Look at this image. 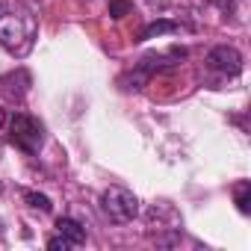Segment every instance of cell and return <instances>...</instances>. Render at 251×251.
<instances>
[{
  "label": "cell",
  "instance_id": "6da1fadb",
  "mask_svg": "<svg viewBox=\"0 0 251 251\" xmlns=\"http://www.w3.org/2000/svg\"><path fill=\"white\" fill-rule=\"evenodd\" d=\"M36 18L21 12H0V45L15 56H27L36 42Z\"/></svg>",
  "mask_w": 251,
  "mask_h": 251
},
{
  "label": "cell",
  "instance_id": "7a4b0ae2",
  "mask_svg": "<svg viewBox=\"0 0 251 251\" xmlns=\"http://www.w3.org/2000/svg\"><path fill=\"white\" fill-rule=\"evenodd\" d=\"M9 142L24 151V154H39L42 151V142H45V127L42 121L33 118L30 112H15L12 121H9Z\"/></svg>",
  "mask_w": 251,
  "mask_h": 251
},
{
  "label": "cell",
  "instance_id": "3957f363",
  "mask_svg": "<svg viewBox=\"0 0 251 251\" xmlns=\"http://www.w3.org/2000/svg\"><path fill=\"white\" fill-rule=\"evenodd\" d=\"M100 210L109 222L115 225H127L139 216V198L130 192V189H124V186H109L100 192Z\"/></svg>",
  "mask_w": 251,
  "mask_h": 251
},
{
  "label": "cell",
  "instance_id": "277c9868",
  "mask_svg": "<svg viewBox=\"0 0 251 251\" xmlns=\"http://www.w3.org/2000/svg\"><path fill=\"white\" fill-rule=\"evenodd\" d=\"M207 65L213 71L225 74V77H236L242 71V53L236 48H230V45H216L207 53Z\"/></svg>",
  "mask_w": 251,
  "mask_h": 251
},
{
  "label": "cell",
  "instance_id": "5b68a950",
  "mask_svg": "<svg viewBox=\"0 0 251 251\" xmlns=\"http://www.w3.org/2000/svg\"><path fill=\"white\" fill-rule=\"evenodd\" d=\"M30 74L24 71V68H15L12 74H6V77H0V92H3L6 98H24L27 95V89H30Z\"/></svg>",
  "mask_w": 251,
  "mask_h": 251
},
{
  "label": "cell",
  "instance_id": "8992f818",
  "mask_svg": "<svg viewBox=\"0 0 251 251\" xmlns=\"http://www.w3.org/2000/svg\"><path fill=\"white\" fill-rule=\"evenodd\" d=\"M56 230H59V236L71 245V248H77V245H86V227L77 222V219H71V216H62V219H56Z\"/></svg>",
  "mask_w": 251,
  "mask_h": 251
},
{
  "label": "cell",
  "instance_id": "52a82bcc",
  "mask_svg": "<svg viewBox=\"0 0 251 251\" xmlns=\"http://www.w3.org/2000/svg\"><path fill=\"white\" fill-rule=\"evenodd\" d=\"M177 30H180V24H175V21H154V24H148V27L139 33V39H136V42H148V39H154V36L177 33Z\"/></svg>",
  "mask_w": 251,
  "mask_h": 251
},
{
  "label": "cell",
  "instance_id": "ba28073f",
  "mask_svg": "<svg viewBox=\"0 0 251 251\" xmlns=\"http://www.w3.org/2000/svg\"><path fill=\"white\" fill-rule=\"evenodd\" d=\"M233 201H236V207H239L242 216L251 213V183H248V180H239V183L233 186Z\"/></svg>",
  "mask_w": 251,
  "mask_h": 251
},
{
  "label": "cell",
  "instance_id": "9c48e42d",
  "mask_svg": "<svg viewBox=\"0 0 251 251\" xmlns=\"http://www.w3.org/2000/svg\"><path fill=\"white\" fill-rule=\"evenodd\" d=\"M24 195V201L33 207V210H39V213H50L53 210V201L48 198V195H42V192H33V189H24L21 192Z\"/></svg>",
  "mask_w": 251,
  "mask_h": 251
},
{
  "label": "cell",
  "instance_id": "30bf717a",
  "mask_svg": "<svg viewBox=\"0 0 251 251\" xmlns=\"http://www.w3.org/2000/svg\"><path fill=\"white\" fill-rule=\"evenodd\" d=\"M133 12V3L130 0H109V15L118 21V18H124V15H130Z\"/></svg>",
  "mask_w": 251,
  "mask_h": 251
},
{
  "label": "cell",
  "instance_id": "8fae6325",
  "mask_svg": "<svg viewBox=\"0 0 251 251\" xmlns=\"http://www.w3.org/2000/svg\"><path fill=\"white\" fill-rule=\"evenodd\" d=\"M48 248H53V251H59V248H62V251H68V248H71V245H68V242H65V239H62V236H59V233H56V236H53V239H48Z\"/></svg>",
  "mask_w": 251,
  "mask_h": 251
},
{
  "label": "cell",
  "instance_id": "7c38bea8",
  "mask_svg": "<svg viewBox=\"0 0 251 251\" xmlns=\"http://www.w3.org/2000/svg\"><path fill=\"white\" fill-rule=\"evenodd\" d=\"M6 124V109H0V127Z\"/></svg>",
  "mask_w": 251,
  "mask_h": 251
},
{
  "label": "cell",
  "instance_id": "4fadbf2b",
  "mask_svg": "<svg viewBox=\"0 0 251 251\" xmlns=\"http://www.w3.org/2000/svg\"><path fill=\"white\" fill-rule=\"evenodd\" d=\"M0 230H3V219H0Z\"/></svg>",
  "mask_w": 251,
  "mask_h": 251
}]
</instances>
